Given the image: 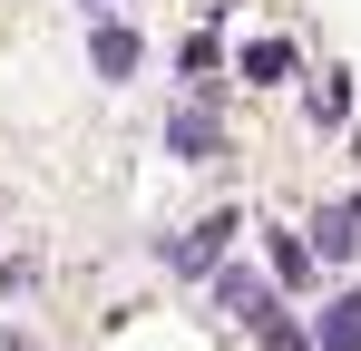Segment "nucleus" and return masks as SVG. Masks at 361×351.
Returning <instances> with one entry per match:
<instances>
[{
  "instance_id": "nucleus-1",
  "label": "nucleus",
  "mask_w": 361,
  "mask_h": 351,
  "mask_svg": "<svg viewBox=\"0 0 361 351\" xmlns=\"http://www.w3.org/2000/svg\"><path fill=\"white\" fill-rule=\"evenodd\" d=\"M215 292H225V302L244 312V332H254L264 351H302V342H293V322H283V302H274V283H264V273H244V264H225V273H215Z\"/></svg>"
},
{
  "instance_id": "nucleus-2",
  "label": "nucleus",
  "mask_w": 361,
  "mask_h": 351,
  "mask_svg": "<svg viewBox=\"0 0 361 351\" xmlns=\"http://www.w3.org/2000/svg\"><path fill=\"white\" fill-rule=\"evenodd\" d=\"M225 244H235V215H205V225L185 234L166 264H176V273H215V264H225Z\"/></svg>"
},
{
  "instance_id": "nucleus-3",
  "label": "nucleus",
  "mask_w": 361,
  "mask_h": 351,
  "mask_svg": "<svg viewBox=\"0 0 361 351\" xmlns=\"http://www.w3.org/2000/svg\"><path fill=\"white\" fill-rule=\"evenodd\" d=\"M312 351H361V292H342V302L312 312Z\"/></svg>"
},
{
  "instance_id": "nucleus-4",
  "label": "nucleus",
  "mask_w": 361,
  "mask_h": 351,
  "mask_svg": "<svg viewBox=\"0 0 361 351\" xmlns=\"http://www.w3.org/2000/svg\"><path fill=\"white\" fill-rule=\"evenodd\" d=\"M88 58H98V78H127V68H137V30H127V20H98Z\"/></svg>"
},
{
  "instance_id": "nucleus-5",
  "label": "nucleus",
  "mask_w": 361,
  "mask_h": 351,
  "mask_svg": "<svg viewBox=\"0 0 361 351\" xmlns=\"http://www.w3.org/2000/svg\"><path fill=\"white\" fill-rule=\"evenodd\" d=\"M205 147H215V117H205V108H176V117H166V156H205Z\"/></svg>"
},
{
  "instance_id": "nucleus-6",
  "label": "nucleus",
  "mask_w": 361,
  "mask_h": 351,
  "mask_svg": "<svg viewBox=\"0 0 361 351\" xmlns=\"http://www.w3.org/2000/svg\"><path fill=\"white\" fill-rule=\"evenodd\" d=\"M312 244H322V254L342 264V254H352V244H361V205H332V215L312 225Z\"/></svg>"
},
{
  "instance_id": "nucleus-7",
  "label": "nucleus",
  "mask_w": 361,
  "mask_h": 351,
  "mask_svg": "<svg viewBox=\"0 0 361 351\" xmlns=\"http://www.w3.org/2000/svg\"><path fill=\"white\" fill-rule=\"evenodd\" d=\"M283 68H293V49H283V39H254V49H244V88H274Z\"/></svg>"
},
{
  "instance_id": "nucleus-8",
  "label": "nucleus",
  "mask_w": 361,
  "mask_h": 351,
  "mask_svg": "<svg viewBox=\"0 0 361 351\" xmlns=\"http://www.w3.org/2000/svg\"><path fill=\"white\" fill-rule=\"evenodd\" d=\"M342 108H352V88H342V78H322V88H312V127H342Z\"/></svg>"
},
{
  "instance_id": "nucleus-9",
  "label": "nucleus",
  "mask_w": 361,
  "mask_h": 351,
  "mask_svg": "<svg viewBox=\"0 0 361 351\" xmlns=\"http://www.w3.org/2000/svg\"><path fill=\"white\" fill-rule=\"evenodd\" d=\"M274 273H283V283H302V273H312V254H302L293 234H274Z\"/></svg>"
}]
</instances>
